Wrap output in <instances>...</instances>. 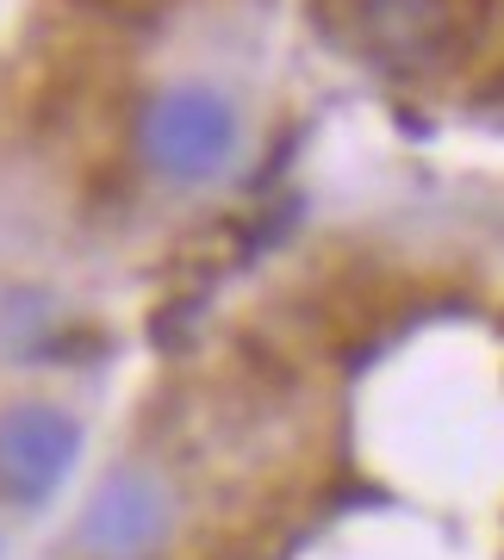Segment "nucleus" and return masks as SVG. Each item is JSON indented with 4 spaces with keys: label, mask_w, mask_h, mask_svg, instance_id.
<instances>
[{
    "label": "nucleus",
    "mask_w": 504,
    "mask_h": 560,
    "mask_svg": "<svg viewBox=\"0 0 504 560\" xmlns=\"http://www.w3.org/2000/svg\"><path fill=\"white\" fill-rule=\"evenodd\" d=\"M237 138H243L237 106L224 101L219 88H206V81L162 88L138 119L143 162L168 180H212L224 162L237 156Z\"/></svg>",
    "instance_id": "f257e3e1"
},
{
    "label": "nucleus",
    "mask_w": 504,
    "mask_h": 560,
    "mask_svg": "<svg viewBox=\"0 0 504 560\" xmlns=\"http://www.w3.org/2000/svg\"><path fill=\"white\" fill-rule=\"evenodd\" d=\"M168 536H175L168 486L138 474V467L106 474L75 523V548L87 560H156L168 548Z\"/></svg>",
    "instance_id": "f03ea898"
},
{
    "label": "nucleus",
    "mask_w": 504,
    "mask_h": 560,
    "mask_svg": "<svg viewBox=\"0 0 504 560\" xmlns=\"http://www.w3.org/2000/svg\"><path fill=\"white\" fill-rule=\"evenodd\" d=\"M81 455V423L62 405L25 399L0 411V499L44 504Z\"/></svg>",
    "instance_id": "7ed1b4c3"
}]
</instances>
